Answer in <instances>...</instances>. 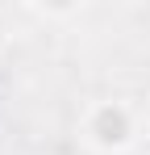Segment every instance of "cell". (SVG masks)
I'll return each instance as SVG.
<instances>
[{
	"label": "cell",
	"mask_w": 150,
	"mask_h": 155,
	"mask_svg": "<svg viewBox=\"0 0 150 155\" xmlns=\"http://www.w3.org/2000/svg\"><path fill=\"white\" fill-rule=\"evenodd\" d=\"M75 134L92 155H129L146 134V113L125 97H96L79 109Z\"/></svg>",
	"instance_id": "cell-1"
},
{
	"label": "cell",
	"mask_w": 150,
	"mask_h": 155,
	"mask_svg": "<svg viewBox=\"0 0 150 155\" xmlns=\"http://www.w3.org/2000/svg\"><path fill=\"white\" fill-rule=\"evenodd\" d=\"M13 38H17V34H13V8H4V4H0V51H8V46H13Z\"/></svg>",
	"instance_id": "cell-2"
}]
</instances>
